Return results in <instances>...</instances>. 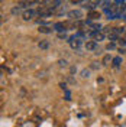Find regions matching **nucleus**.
Returning a JSON list of instances; mask_svg holds the SVG:
<instances>
[{"label":"nucleus","mask_w":126,"mask_h":127,"mask_svg":"<svg viewBox=\"0 0 126 127\" xmlns=\"http://www.w3.org/2000/svg\"><path fill=\"white\" fill-rule=\"evenodd\" d=\"M68 43H70V46L72 48V49H78L80 46H81V39H80L78 36H71V38H68Z\"/></svg>","instance_id":"obj_1"},{"label":"nucleus","mask_w":126,"mask_h":127,"mask_svg":"<svg viewBox=\"0 0 126 127\" xmlns=\"http://www.w3.org/2000/svg\"><path fill=\"white\" fill-rule=\"evenodd\" d=\"M67 16H68L70 19H72V20H80V19L83 17V12L78 10V9H74V10H70V12L67 13Z\"/></svg>","instance_id":"obj_2"},{"label":"nucleus","mask_w":126,"mask_h":127,"mask_svg":"<svg viewBox=\"0 0 126 127\" xmlns=\"http://www.w3.org/2000/svg\"><path fill=\"white\" fill-rule=\"evenodd\" d=\"M35 16H38V10L36 9H29V10H25L22 17H23V20H31L32 17H35Z\"/></svg>","instance_id":"obj_3"},{"label":"nucleus","mask_w":126,"mask_h":127,"mask_svg":"<svg viewBox=\"0 0 126 127\" xmlns=\"http://www.w3.org/2000/svg\"><path fill=\"white\" fill-rule=\"evenodd\" d=\"M54 31H57V32H64L65 29H67V25L64 23V22H57V23H54Z\"/></svg>","instance_id":"obj_4"},{"label":"nucleus","mask_w":126,"mask_h":127,"mask_svg":"<svg viewBox=\"0 0 126 127\" xmlns=\"http://www.w3.org/2000/svg\"><path fill=\"white\" fill-rule=\"evenodd\" d=\"M86 49L87 51H96V49H97V42H96V40H87Z\"/></svg>","instance_id":"obj_5"},{"label":"nucleus","mask_w":126,"mask_h":127,"mask_svg":"<svg viewBox=\"0 0 126 127\" xmlns=\"http://www.w3.org/2000/svg\"><path fill=\"white\" fill-rule=\"evenodd\" d=\"M61 3H63V0H51V1H49V7L55 10L57 7H60V6H61Z\"/></svg>","instance_id":"obj_6"},{"label":"nucleus","mask_w":126,"mask_h":127,"mask_svg":"<svg viewBox=\"0 0 126 127\" xmlns=\"http://www.w3.org/2000/svg\"><path fill=\"white\" fill-rule=\"evenodd\" d=\"M38 46L41 48V49H48V48L51 46V42L49 40H41V42H38Z\"/></svg>","instance_id":"obj_7"},{"label":"nucleus","mask_w":126,"mask_h":127,"mask_svg":"<svg viewBox=\"0 0 126 127\" xmlns=\"http://www.w3.org/2000/svg\"><path fill=\"white\" fill-rule=\"evenodd\" d=\"M120 64H122V56H116V58H113V61H112V66L119 68Z\"/></svg>","instance_id":"obj_8"},{"label":"nucleus","mask_w":126,"mask_h":127,"mask_svg":"<svg viewBox=\"0 0 126 127\" xmlns=\"http://www.w3.org/2000/svg\"><path fill=\"white\" fill-rule=\"evenodd\" d=\"M87 17H88L90 20H96V19H99V17H100V13H99V12H94V10H93V12H90V13L87 15Z\"/></svg>","instance_id":"obj_9"},{"label":"nucleus","mask_w":126,"mask_h":127,"mask_svg":"<svg viewBox=\"0 0 126 127\" xmlns=\"http://www.w3.org/2000/svg\"><path fill=\"white\" fill-rule=\"evenodd\" d=\"M112 61H113V58H112V56L109 55V54H107V55H104V56H103V61H102V64L104 65V66H106V65H109V64L112 62Z\"/></svg>","instance_id":"obj_10"},{"label":"nucleus","mask_w":126,"mask_h":127,"mask_svg":"<svg viewBox=\"0 0 126 127\" xmlns=\"http://www.w3.org/2000/svg\"><path fill=\"white\" fill-rule=\"evenodd\" d=\"M38 31H39L41 33H45V35H48V33H51V32H52V29H51L49 26H41Z\"/></svg>","instance_id":"obj_11"},{"label":"nucleus","mask_w":126,"mask_h":127,"mask_svg":"<svg viewBox=\"0 0 126 127\" xmlns=\"http://www.w3.org/2000/svg\"><path fill=\"white\" fill-rule=\"evenodd\" d=\"M90 26H91L93 32H100V31H102V25H100V23H91Z\"/></svg>","instance_id":"obj_12"},{"label":"nucleus","mask_w":126,"mask_h":127,"mask_svg":"<svg viewBox=\"0 0 126 127\" xmlns=\"http://www.w3.org/2000/svg\"><path fill=\"white\" fill-rule=\"evenodd\" d=\"M90 77V69H87V68H84V69H81V78H88Z\"/></svg>","instance_id":"obj_13"},{"label":"nucleus","mask_w":126,"mask_h":127,"mask_svg":"<svg viewBox=\"0 0 126 127\" xmlns=\"http://www.w3.org/2000/svg\"><path fill=\"white\" fill-rule=\"evenodd\" d=\"M58 66H60V68H65V66H68L67 59H58Z\"/></svg>","instance_id":"obj_14"},{"label":"nucleus","mask_w":126,"mask_h":127,"mask_svg":"<svg viewBox=\"0 0 126 127\" xmlns=\"http://www.w3.org/2000/svg\"><path fill=\"white\" fill-rule=\"evenodd\" d=\"M90 69L99 71V69H100V64H99V62H91V65H90Z\"/></svg>","instance_id":"obj_15"},{"label":"nucleus","mask_w":126,"mask_h":127,"mask_svg":"<svg viewBox=\"0 0 126 127\" xmlns=\"http://www.w3.org/2000/svg\"><path fill=\"white\" fill-rule=\"evenodd\" d=\"M119 35L118 33H115V32H112V33H109V39L112 40V42H115V40H118Z\"/></svg>","instance_id":"obj_16"},{"label":"nucleus","mask_w":126,"mask_h":127,"mask_svg":"<svg viewBox=\"0 0 126 127\" xmlns=\"http://www.w3.org/2000/svg\"><path fill=\"white\" fill-rule=\"evenodd\" d=\"M116 48V45H115V42H110V43H107V46H106V49L107 51H112V49H115Z\"/></svg>","instance_id":"obj_17"},{"label":"nucleus","mask_w":126,"mask_h":127,"mask_svg":"<svg viewBox=\"0 0 126 127\" xmlns=\"http://www.w3.org/2000/svg\"><path fill=\"white\" fill-rule=\"evenodd\" d=\"M119 45H120V48H125L126 49V39H120L119 40Z\"/></svg>","instance_id":"obj_18"},{"label":"nucleus","mask_w":126,"mask_h":127,"mask_svg":"<svg viewBox=\"0 0 126 127\" xmlns=\"http://www.w3.org/2000/svg\"><path fill=\"white\" fill-rule=\"evenodd\" d=\"M72 1V4H80V3H84L86 0H71Z\"/></svg>","instance_id":"obj_19"},{"label":"nucleus","mask_w":126,"mask_h":127,"mask_svg":"<svg viewBox=\"0 0 126 127\" xmlns=\"http://www.w3.org/2000/svg\"><path fill=\"white\" fill-rule=\"evenodd\" d=\"M58 38H60V39H65L67 36H65V33H60V35H58Z\"/></svg>","instance_id":"obj_20"}]
</instances>
